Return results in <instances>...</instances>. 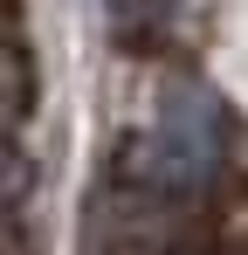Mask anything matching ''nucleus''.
<instances>
[{"mask_svg":"<svg viewBox=\"0 0 248 255\" xmlns=\"http://www.w3.org/2000/svg\"><path fill=\"white\" fill-rule=\"evenodd\" d=\"M228 159V111L207 90H172L145 131V172L159 193H200Z\"/></svg>","mask_w":248,"mask_h":255,"instance_id":"obj_1","label":"nucleus"}]
</instances>
